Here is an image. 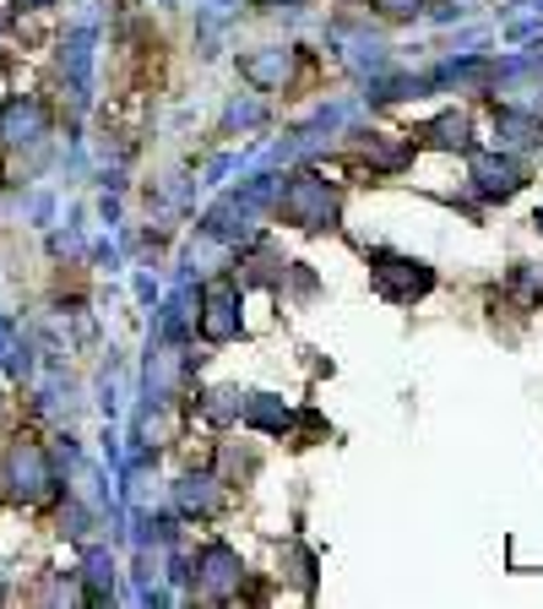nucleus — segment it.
<instances>
[{
	"label": "nucleus",
	"instance_id": "nucleus-1",
	"mask_svg": "<svg viewBox=\"0 0 543 609\" xmlns=\"http://www.w3.org/2000/svg\"><path fill=\"white\" fill-rule=\"evenodd\" d=\"M277 212H282L288 223H299V229H332V223H337V191H332L321 174H310V169H304V174H288Z\"/></svg>",
	"mask_w": 543,
	"mask_h": 609
},
{
	"label": "nucleus",
	"instance_id": "nucleus-2",
	"mask_svg": "<svg viewBox=\"0 0 543 609\" xmlns=\"http://www.w3.org/2000/svg\"><path fill=\"white\" fill-rule=\"evenodd\" d=\"M370 267H376V273H370L376 289H381L386 300H397V304H413L418 295L435 289V273H429L424 262H413V256H386V251H381Z\"/></svg>",
	"mask_w": 543,
	"mask_h": 609
},
{
	"label": "nucleus",
	"instance_id": "nucleus-3",
	"mask_svg": "<svg viewBox=\"0 0 543 609\" xmlns=\"http://www.w3.org/2000/svg\"><path fill=\"white\" fill-rule=\"evenodd\" d=\"M522 185H528V174H522V163H517V158L473 152V191H478L484 202H506V196H517Z\"/></svg>",
	"mask_w": 543,
	"mask_h": 609
},
{
	"label": "nucleus",
	"instance_id": "nucleus-4",
	"mask_svg": "<svg viewBox=\"0 0 543 609\" xmlns=\"http://www.w3.org/2000/svg\"><path fill=\"white\" fill-rule=\"evenodd\" d=\"M240 577H245V566H240V555H234L229 544H207V550H201V561H196V583H201V594L223 599V594L240 588Z\"/></svg>",
	"mask_w": 543,
	"mask_h": 609
},
{
	"label": "nucleus",
	"instance_id": "nucleus-5",
	"mask_svg": "<svg viewBox=\"0 0 543 609\" xmlns=\"http://www.w3.org/2000/svg\"><path fill=\"white\" fill-rule=\"evenodd\" d=\"M201 337H207V343H234V337H240V295H234L229 284H218V289L207 295Z\"/></svg>",
	"mask_w": 543,
	"mask_h": 609
},
{
	"label": "nucleus",
	"instance_id": "nucleus-6",
	"mask_svg": "<svg viewBox=\"0 0 543 609\" xmlns=\"http://www.w3.org/2000/svg\"><path fill=\"white\" fill-rule=\"evenodd\" d=\"M174 501H180L185 517H218V512H223V490H218V479H207V473H185V479L174 484Z\"/></svg>",
	"mask_w": 543,
	"mask_h": 609
},
{
	"label": "nucleus",
	"instance_id": "nucleus-7",
	"mask_svg": "<svg viewBox=\"0 0 543 609\" xmlns=\"http://www.w3.org/2000/svg\"><path fill=\"white\" fill-rule=\"evenodd\" d=\"M11 479H16V495H22V501H38V495L49 490V473H44V457L33 452V447H22V452L11 457Z\"/></svg>",
	"mask_w": 543,
	"mask_h": 609
},
{
	"label": "nucleus",
	"instance_id": "nucleus-8",
	"mask_svg": "<svg viewBox=\"0 0 543 609\" xmlns=\"http://www.w3.org/2000/svg\"><path fill=\"white\" fill-rule=\"evenodd\" d=\"M240 420L256 425V430H267V436H282V430H288V403H282V398H267V392H256V398L240 409Z\"/></svg>",
	"mask_w": 543,
	"mask_h": 609
},
{
	"label": "nucleus",
	"instance_id": "nucleus-9",
	"mask_svg": "<svg viewBox=\"0 0 543 609\" xmlns=\"http://www.w3.org/2000/svg\"><path fill=\"white\" fill-rule=\"evenodd\" d=\"M240 71H245L256 88H282V77H288V49H262V55H245V60H240Z\"/></svg>",
	"mask_w": 543,
	"mask_h": 609
},
{
	"label": "nucleus",
	"instance_id": "nucleus-10",
	"mask_svg": "<svg viewBox=\"0 0 543 609\" xmlns=\"http://www.w3.org/2000/svg\"><path fill=\"white\" fill-rule=\"evenodd\" d=\"M495 131H500V142L506 148H528V142H539L543 126L533 115H522V110H495Z\"/></svg>",
	"mask_w": 543,
	"mask_h": 609
},
{
	"label": "nucleus",
	"instance_id": "nucleus-11",
	"mask_svg": "<svg viewBox=\"0 0 543 609\" xmlns=\"http://www.w3.org/2000/svg\"><path fill=\"white\" fill-rule=\"evenodd\" d=\"M418 137H429L435 148H446V152H451V148H467V115H462V110H451V115L429 120Z\"/></svg>",
	"mask_w": 543,
	"mask_h": 609
},
{
	"label": "nucleus",
	"instance_id": "nucleus-12",
	"mask_svg": "<svg viewBox=\"0 0 543 609\" xmlns=\"http://www.w3.org/2000/svg\"><path fill=\"white\" fill-rule=\"evenodd\" d=\"M240 409H245V403H240L234 387H218V392L201 398V420H207V425H229V420H240Z\"/></svg>",
	"mask_w": 543,
	"mask_h": 609
},
{
	"label": "nucleus",
	"instance_id": "nucleus-13",
	"mask_svg": "<svg viewBox=\"0 0 543 609\" xmlns=\"http://www.w3.org/2000/svg\"><path fill=\"white\" fill-rule=\"evenodd\" d=\"M88 583H93V605H104L109 583H115V561L109 555H88Z\"/></svg>",
	"mask_w": 543,
	"mask_h": 609
},
{
	"label": "nucleus",
	"instance_id": "nucleus-14",
	"mask_svg": "<svg viewBox=\"0 0 543 609\" xmlns=\"http://www.w3.org/2000/svg\"><path fill=\"white\" fill-rule=\"evenodd\" d=\"M33 131H38V110L27 104V110H11V137L16 142H33Z\"/></svg>",
	"mask_w": 543,
	"mask_h": 609
},
{
	"label": "nucleus",
	"instance_id": "nucleus-15",
	"mask_svg": "<svg viewBox=\"0 0 543 609\" xmlns=\"http://www.w3.org/2000/svg\"><path fill=\"white\" fill-rule=\"evenodd\" d=\"M381 5H386L392 16H413V11H418V0H381Z\"/></svg>",
	"mask_w": 543,
	"mask_h": 609
},
{
	"label": "nucleus",
	"instance_id": "nucleus-16",
	"mask_svg": "<svg viewBox=\"0 0 543 609\" xmlns=\"http://www.w3.org/2000/svg\"><path fill=\"white\" fill-rule=\"evenodd\" d=\"M27 5H49V0H27Z\"/></svg>",
	"mask_w": 543,
	"mask_h": 609
},
{
	"label": "nucleus",
	"instance_id": "nucleus-17",
	"mask_svg": "<svg viewBox=\"0 0 543 609\" xmlns=\"http://www.w3.org/2000/svg\"><path fill=\"white\" fill-rule=\"evenodd\" d=\"M262 5H277V0H262ZM288 5H293V0H288Z\"/></svg>",
	"mask_w": 543,
	"mask_h": 609
},
{
	"label": "nucleus",
	"instance_id": "nucleus-18",
	"mask_svg": "<svg viewBox=\"0 0 543 609\" xmlns=\"http://www.w3.org/2000/svg\"><path fill=\"white\" fill-rule=\"evenodd\" d=\"M539 229H543V207H539Z\"/></svg>",
	"mask_w": 543,
	"mask_h": 609
}]
</instances>
